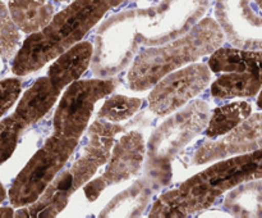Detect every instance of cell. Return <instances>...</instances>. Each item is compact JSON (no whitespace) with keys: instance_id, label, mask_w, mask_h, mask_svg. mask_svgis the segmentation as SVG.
Returning a JSON list of instances; mask_svg holds the SVG:
<instances>
[{"instance_id":"obj_18","label":"cell","mask_w":262,"mask_h":218,"mask_svg":"<svg viewBox=\"0 0 262 218\" xmlns=\"http://www.w3.org/2000/svg\"><path fill=\"white\" fill-rule=\"evenodd\" d=\"M8 9L18 28L30 35L43 30L54 18L49 0H9Z\"/></svg>"},{"instance_id":"obj_1","label":"cell","mask_w":262,"mask_h":218,"mask_svg":"<svg viewBox=\"0 0 262 218\" xmlns=\"http://www.w3.org/2000/svg\"><path fill=\"white\" fill-rule=\"evenodd\" d=\"M262 179V148L219 159L205 171L161 194L150 217L183 218L207 209L225 192Z\"/></svg>"},{"instance_id":"obj_5","label":"cell","mask_w":262,"mask_h":218,"mask_svg":"<svg viewBox=\"0 0 262 218\" xmlns=\"http://www.w3.org/2000/svg\"><path fill=\"white\" fill-rule=\"evenodd\" d=\"M210 117L209 104L199 99L164 121L147 143L146 176L159 187L168 185L171 179V159L206 130Z\"/></svg>"},{"instance_id":"obj_16","label":"cell","mask_w":262,"mask_h":218,"mask_svg":"<svg viewBox=\"0 0 262 218\" xmlns=\"http://www.w3.org/2000/svg\"><path fill=\"white\" fill-rule=\"evenodd\" d=\"M159 187L148 176L137 180L128 189L113 197L101 210L100 217H137L147 208L154 190Z\"/></svg>"},{"instance_id":"obj_28","label":"cell","mask_w":262,"mask_h":218,"mask_svg":"<svg viewBox=\"0 0 262 218\" xmlns=\"http://www.w3.org/2000/svg\"><path fill=\"white\" fill-rule=\"evenodd\" d=\"M54 2H56V3H63V2H67V0H54Z\"/></svg>"},{"instance_id":"obj_15","label":"cell","mask_w":262,"mask_h":218,"mask_svg":"<svg viewBox=\"0 0 262 218\" xmlns=\"http://www.w3.org/2000/svg\"><path fill=\"white\" fill-rule=\"evenodd\" d=\"M94 56V45L90 41L74 44L54 61L49 68L48 76L53 84L60 90L68 87L81 78L87 71Z\"/></svg>"},{"instance_id":"obj_14","label":"cell","mask_w":262,"mask_h":218,"mask_svg":"<svg viewBox=\"0 0 262 218\" xmlns=\"http://www.w3.org/2000/svg\"><path fill=\"white\" fill-rule=\"evenodd\" d=\"M260 148H262V113H256L251 114L232 132L204 141L194 151L193 163L205 164Z\"/></svg>"},{"instance_id":"obj_23","label":"cell","mask_w":262,"mask_h":218,"mask_svg":"<svg viewBox=\"0 0 262 218\" xmlns=\"http://www.w3.org/2000/svg\"><path fill=\"white\" fill-rule=\"evenodd\" d=\"M0 45H2L3 59L15 56L19 48V31L13 18L10 17L9 9L2 4V18H0Z\"/></svg>"},{"instance_id":"obj_25","label":"cell","mask_w":262,"mask_h":218,"mask_svg":"<svg viewBox=\"0 0 262 218\" xmlns=\"http://www.w3.org/2000/svg\"><path fill=\"white\" fill-rule=\"evenodd\" d=\"M15 213H13V209L10 207H2L0 209V217H12Z\"/></svg>"},{"instance_id":"obj_26","label":"cell","mask_w":262,"mask_h":218,"mask_svg":"<svg viewBox=\"0 0 262 218\" xmlns=\"http://www.w3.org/2000/svg\"><path fill=\"white\" fill-rule=\"evenodd\" d=\"M253 215H257V217H262V205H260V207H257L255 210H253L252 214H251V217H253Z\"/></svg>"},{"instance_id":"obj_24","label":"cell","mask_w":262,"mask_h":218,"mask_svg":"<svg viewBox=\"0 0 262 218\" xmlns=\"http://www.w3.org/2000/svg\"><path fill=\"white\" fill-rule=\"evenodd\" d=\"M2 117H5L8 110L13 107L22 91V81L19 78L2 80Z\"/></svg>"},{"instance_id":"obj_7","label":"cell","mask_w":262,"mask_h":218,"mask_svg":"<svg viewBox=\"0 0 262 218\" xmlns=\"http://www.w3.org/2000/svg\"><path fill=\"white\" fill-rule=\"evenodd\" d=\"M142 45L137 33V9L125 10L105 21L94 40L92 73L107 78L129 66Z\"/></svg>"},{"instance_id":"obj_19","label":"cell","mask_w":262,"mask_h":218,"mask_svg":"<svg viewBox=\"0 0 262 218\" xmlns=\"http://www.w3.org/2000/svg\"><path fill=\"white\" fill-rule=\"evenodd\" d=\"M262 89V77L250 72H225L211 84V96L216 100L256 96Z\"/></svg>"},{"instance_id":"obj_21","label":"cell","mask_w":262,"mask_h":218,"mask_svg":"<svg viewBox=\"0 0 262 218\" xmlns=\"http://www.w3.org/2000/svg\"><path fill=\"white\" fill-rule=\"evenodd\" d=\"M260 205H262V180H253L235 187L224 200L225 209L239 217H251L253 210Z\"/></svg>"},{"instance_id":"obj_27","label":"cell","mask_w":262,"mask_h":218,"mask_svg":"<svg viewBox=\"0 0 262 218\" xmlns=\"http://www.w3.org/2000/svg\"><path fill=\"white\" fill-rule=\"evenodd\" d=\"M257 107L260 108V109H262V89H261V91L258 92V96H257Z\"/></svg>"},{"instance_id":"obj_12","label":"cell","mask_w":262,"mask_h":218,"mask_svg":"<svg viewBox=\"0 0 262 218\" xmlns=\"http://www.w3.org/2000/svg\"><path fill=\"white\" fill-rule=\"evenodd\" d=\"M215 15L232 45L262 50V0H216Z\"/></svg>"},{"instance_id":"obj_13","label":"cell","mask_w":262,"mask_h":218,"mask_svg":"<svg viewBox=\"0 0 262 218\" xmlns=\"http://www.w3.org/2000/svg\"><path fill=\"white\" fill-rule=\"evenodd\" d=\"M147 148L138 131H129L115 143L105 172L83 186L87 200L95 202L107 186L127 181L138 173L143 164Z\"/></svg>"},{"instance_id":"obj_2","label":"cell","mask_w":262,"mask_h":218,"mask_svg":"<svg viewBox=\"0 0 262 218\" xmlns=\"http://www.w3.org/2000/svg\"><path fill=\"white\" fill-rule=\"evenodd\" d=\"M130 0H74L43 30L31 33L12 63V72L17 76H27L42 68L50 61L82 41L92 27L104 18L109 10Z\"/></svg>"},{"instance_id":"obj_3","label":"cell","mask_w":262,"mask_h":218,"mask_svg":"<svg viewBox=\"0 0 262 218\" xmlns=\"http://www.w3.org/2000/svg\"><path fill=\"white\" fill-rule=\"evenodd\" d=\"M225 38L216 19L204 18L181 37L141 50L128 72V86L133 91L152 89L166 74L222 48Z\"/></svg>"},{"instance_id":"obj_8","label":"cell","mask_w":262,"mask_h":218,"mask_svg":"<svg viewBox=\"0 0 262 218\" xmlns=\"http://www.w3.org/2000/svg\"><path fill=\"white\" fill-rule=\"evenodd\" d=\"M211 0H161L137 9V33L145 46H158L181 37L201 21Z\"/></svg>"},{"instance_id":"obj_10","label":"cell","mask_w":262,"mask_h":218,"mask_svg":"<svg viewBox=\"0 0 262 218\" xmlns=\"http://www.w3.org/2000/svg\"><path fill=\"white\" fill-rule=\"evenodd\" d=\"M61 90L48 77H41L23 94L12 114L0 123V161L5 163L14 153L20 135L42 120L60 96Z\"/></svg>"},{"instance_id":"obj_20","label":"cell","mask_w":262,"mask_h":218,"mask_svg":"<svg viewBox=\"0 0 262 218\" xmlns=\"http://www.w3.org/2000/svg\"><path fill=\"white\" fill-rule=\"evenodd\" d=\"M252 114V105L246 100L233 102L216 108L205 130L207 138H217L232 132Z\"/></svg>"},{"instance_id":"obj_11","label":"cell","mask_w":262,"mask_h":218,"mask_svg":"<svg viewBox=\"0 0 262 218\" xmlns=\"http://www.w3.org/2000/svg\"><path fill=\"white\" fill-rule=\"evenodd\" d=\"M211 73L209 64L191 63L166 74L148 94V109L160 117L177 112L209 86Z\"/></svg>"},{"instance_id":"obj_6","label":"cell","mask_w":262,"mask_h":218,"mask_svg":"<svg viewBox=\"0 0 262 218\" xmlns=\"http://www.w3.org/2000/svg\"><path fill=\"white\" fill-rule=\"evenodd\" d=\"M77 144L78 138L56 133L46 138L13 181L9 189L10 205L22 208L37 202L64 168Z\"/></svg>"},{"instance_id":"obj_22","label":"cell","mask_w":262,"mask_h":218,"mask_svg":"<svg viewBox=\"0 0 262 218\" xmlns=\"http://www.w3.org/2000/svg\"><path fill=\"white\" fill-rule=\"evenodd\" d=\"M143 100L140 97H129L124 95H113L105 100L97 113L99 120L109 122H122L133 117L141 109Z\"/></svg>"},{"instance_id":"obj_17","label":"cell","mask_w":262,"mask_h":218,"mask_svg":"<svg viewBox=\"0 0 262 218\" xmlns=\"http://www.w3.org/2000/svg\"><path fill=\"white\" fill-rule=\"evenodd\" d=\"M207 64L212 73L250 72L262 77V50L222 46L210 54Z\"/></svg>"},{"instance_id":"obj_4","label":"cell","mask_w":262,"mask_h":218,"mask_svg":"<svg viewBox=\"0 0 262 218\" xmlns=\"http://www.w3.org/2000/svg\"><path fill=\"white\" fill-rule=\"evenodd\" d=\"M122 126L105 120L95 121L89 128V140L78 158L55 177L50 186L33 204L19 208L15 217H55L68 204L72 195L92 179L97 169L107 163Z\"/></svg>"},{"instance_id":"obj_9","label":"cell","mask_w":262,"mask_h":218,"mask_svg":"<svg viewBox=\"0 0 262 218\" xmlns=\"http://www.w3.org/2000/svg\"><path fill=\"white\" fill-rule=\"evenodd\" d=\"M115 86V81L100 77L77 80L69 85L54 113V133L79 140L89 127L96 103L112 94Z\"/></svg>"}]
</instances>
